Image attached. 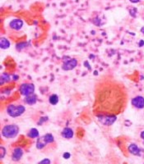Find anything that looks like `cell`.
Masks as SVG:
<instances>
[{"label": "cell", "instance_id": "cell-16", "mask_svg": "<svg viewBox=\"0 0 144 164\" xmlns=\"http://www.w3.org/2000/svg\"><path fill=\"white\" fill-rule=\"evenodd\" d=\"M11 80V77L7 73L4 72L1 75V77H0V83H1V85H3L4 83H7V82H9Z\"/></svg>", "mask_w": 144, "mask_h": 164}, {"label": "cell", "instance_id": "cell-30", "mask_svg": "<svg viewBox=\"0 0 144 164\" xmlns=\"http://www.w3.org/2000/svg\"><path fill=\"white\" fill-rule=\"evenodd\" d=\"M140 30H141V33H142V34H143V36H144V26H142Z\"/></svg>", "mask_w": 144, "mask_h": 164}, {"label": "cell", "instance_id": "cell-5", "mask_svg": "<svg viewBox=\"0 0 144 164\" xmlns=\"http://www.w3.org/2000/svg\"><path fill=\"white\" fill-rule=\"evenodd\" d=\"M77 63H78V62L76 58H69L68 60L64 62L63 66H62V69L64 71H71L77 67Z\"/></svg>", "mask_w": 144, "mask_h": 164}, {"label": "cell", "instance_id": "cell-12", "mask_svg": "<svg viewBox=\"0 0 144 164\" xmlns=\"http://www.w3.org/2000/svg\"><path fill=\"white\" fill-rule=\"evenodd\" d=\"M10 41L7 38L2 37L0 40V47L2 49H7L10 48Z\"/></svg>", "mask_w": 144, "mask_h": 164}, {"label": "cell", "instance_id": "cell-4", "mask_svg": "<svg viewBox=\"0 0 144 164\" xmlns=\"http://www.w3.org/2000/svg\"><path fill=\"white\" fill-rule=\"evenodd\" d=\"M19 92L23 96H28L35 92V85L32 83H23L19 87Z\"/></svg>", "mask_w": 144, "mask_h": 164}, {"label": "cell", "instance_id": "cell-15", "mask_svg": "<svg viewBox=\"0 0 144 164\" xmlns=\"http://www.w3.org/2000/svg\"><path fill=\"white\" fill-rule=\"evenodd\" d=\"M59 101V98L57 95L54 93V95H51L49 97V103L51 105H56Z\"/></svg>", "mask_w": 144, "mask_h": 164}, {"label": "cell", "instance_id": "cell-8", "mask_svg": "<svg viewBox=\"0 0 144 164\" xmlns=\"http://www.w3.org/2000/svg\"><path fill=\"white\" fill-rule=\"evenodd\" d=\"M10 28L15 30H19L22 29V27L23 26V21L21 19H13L9 23Z\"/></svg>", "mask_w": 144, "mask_h": 164}, {"label": "cell", "instance_id": "cell-1", "mask_svg": "<svg viewBox=\"0 0 144 164\" xmlns=\"http://www.w3.org/2000/svg\"><path fill=\"white\" fill-rule=\"evenodd\" d=\"M19 126L16 124L6 125L2 129V135L6 139H13L19 133Z\"/></svg>", "mask_w": 144, "mask_h": 164}, {"label": "cell", "instance_id": "cell-19", "mask_svg": "<svg viewBox=\"0 0 144 164\" xmlns=\"http://www.w3.org/2000/svg\"><path fill=\"white\" fill-rule=\"evenodd\" d=\"M137 13H138V9L136 7H132L129 9V14L133 18L137 17Z\"/></svg>", "mask_w": 144, "mask_h": 164}, {"label": "cell", "instance_id": "cell-23", "mask_svg": "<svg viewBox=\"0 0 144 164\" xmlns=\"http://www.w3.org/2000/svg\"><path fill=\"white\" fill-rule=\"evenodd\" d=\"M39 163H47V164H49V163H51V161H50L49 159H48V158H45V159H43L42 161H40Z\"/></svg>", "mask_w": 144, "mask_h": 164}, {"label": "cell", "instance_id": "cell-3", "mask_svg": "<svg viewBox=\"0 0 144 164\" xmlns=\"http://www.w3.org/2000/svg\"><path fill=\"white\" fill-rule=\"evenodd\" d=\"M97 119L99 122L104 126H110L113 125L115 121L117 120V116L115 114H105V113H100V114H97Z\"/></svg>", "mask_w": 144, "mask_h": 164}, {"label": "cell", "instance_id": "cell-6", "mask_svg": "<svg viewBox=\"0 0 144 164\" xmlns=\"http://www.w3.org/2000/svg\"><path fill=\"white\" fill-rule=\"evenodd\" d=\"M132 105L138 109H142L144 108V97L141 95H138L133 98L131 100Z\"/></svg>", "mask_w": 144, "mask_h": 164}, {"label": "cell", "instance_id": "cell-9", "mask_svg": "<svg viewBox=\"0 0 144 164\" xmlns=\"http://www.w3.org/2000/svg\"><path fill=\"white\" fill-rule=\"evenodd\" d=\"M128 150L131 154H133L134 156H140L141 155V149H139L138 144H136L134 143H132L128 145Z\"/></svg>", "mask_w": 144, "mask_h": 164}, {"label": "cell", "instance_id": "cell-22", "mask_svg": "<svg viewBox=\"0 0 144 164\" xmlns=\"http://www.w3.org/2000/svg\"><path fill=\"white\" fill-rule=\"evenodd\" d=\"M49 120V118L48 116H42V118H40V121H39V122H38V125L39 126H41V125L45 122H47V121Z\"/></svg>", "mask_w": 144, "mask_h": 164}, {"label": "cell", "instance_id": "cell-27", "mask_svg": "<svg viewBox=\"0 0 144 164\" xmlns=\"http://www.w3.org/2000/svg\"><path fill=\"white\" fill-rule=\"evenodd\" d=\"M13 79L14 80H17L19 79V76H18L17 75H13Z\"/></svg>", "mask_w": 144, "mask_h": 164}, {"label": "cell", "instance_id": "cell-7", "mask_svg": "<svg viewBox=\"0 0 144 164\" xmlns=\"http://www.w3.org/2000/svg\"><path fill=\"white\" fill-rule=\"evenodd\" d=\"M23 154V149L21 147H16L13 151V154H12V160L14 162H18L22 159Z\"/></svg>", "mask_w": 144, "mask_h": 164}, {"label": "cell", "instance_id": "cell-13", "mask_svg": "<svg viewBox=\"0 0 144 164\" xmlns=\"http://www.w3.org/2000/svg\"><path fill=\"white\" fill-rule=\"evenodd\" d=\"M47 143L45 142V140L43 138V136L41 137H38L37 141H36V149H43L46 146Z\"/></svg>", "mask_w": 144, "mask_h": 164}, {"label": "cell", "instance_id": "cell-20", "mask_svg": "<svg viewBox=\"0 0 144 164\" xmlns=\"http://www.w3.org/2000/svg\"><path fill=\"white\" fill-rule=\"evenodd\" d=\"M91 21H92L93 24L96 25V26H101V20H100V19L98 17L93 18Z\"/></svg>", "mask_w": 144, "mask_h": 164}, {"label": "cell", "instance_id": "cell-18", "mask_svg": "<svg viewBox=\"0 0 144 164\" xmlns=\"http://www.w3.org/2000/svg\"><path fill=\"white\" fill-rule=\"evenodd\" d=\"M27 46H29V44L27 42H20V43H18V44H17L16 49L17 51L20 52V51H22L24 49H26Z\"/></svg>", "mask_w": 144, "mask_h": 164}, {"label": "cell", "instance_id": "cell-2", "mask_svg": "<svg viewBox=\"0 0 144 164\" xmlns=\"http://www.w3.org/2000/svg\"><path fill=\"white\" fill-rule=\"evenodd\" d=\"M6 112L7 115L12 118H18L26 112V108L21 104H9L7 107Z\"/></svg>", "mask_w": 144, "mask_h": 164}, {"label": "cell", "instance_id": "cell-28", "mask_svg": "<svg viewBox=\"0 0 144 164\" xmlns=\"http://www.w3.org/2000/svg\"><path fill=\"white\" fill-rule=\"evenodd\" d=\"M129 1L132 3H139L141 0H129Z\"/></svg>", "mask_w": 144, "mask_h": 164}, {"label": "cell", "instance_id": "cell-11", "mask_svg": "<svg viewBox=\"0 0 144 164\" xmlns=\"http://www.w3.org/2000/svg\"><path fill=\"white\" fill-rule=\"evenodd\" d=\"M24 102L27 105H30V106L36 104L37 102V95H35V93H32V95H30L28 96H25Z\"/></svg>", "mask_w": 144, "mask_h": 164}, {"label": "cell", "instance_id": "cell-26", "mask_svg": "<svg viewBox=\"0 0 144 164\" xmlns=\"http://www.w3.org/2000/svg\"><path fill=\"white\" fill-rule=\"evenodd\" d=\"M144 45V40H141L139 41V44H138V46L139 47H142Z\"/></svg>", "mask_w": 144, "mask_h": 164}, {"label": "cell", "instance_id": "cell-24", "mask_svg": "<svg viewBox=\"0 0 144 164\" xmlns=\"http://www.w3.org/2000/svg\"><path fill=\"white\" fill-rule=\"evenodd\" d=\"M70 157H71V154H70L69 153H68V152H66V153H64L63 154V158H65V159H68Z\"/></svg>", "mask_w": 144, "mask_h": 164}, {"label": "cell", "instance_id": "cell-17", "mask_svg": "<svg viewBox=\"0 0 144 164\" xmlns=\"http://www.w3.org/2000/svg\"><path fill=\"white\" fill-rule=\"evenodd\" d=\"M43 138L45 140V142L47 144H53L54 142V137L52 134L50 133H47L45 134V135H43Z\"/></svg>", "mask_w": 144, "mask_h": 164}, {"label": "cell", "instance_id": "cell-10", "mask_svg": "<svg viewBox=\"0 0 144 164\" xmlns=\"http://www.w3.org/2000/svg\"><path fill=\"white\" fill-rule=\"evenodd\" d=\"M73 135H74V132H73V129L72 128H69V127H65L63 129V131L61 132V135L62 137L64 138V139H72L73 137Z\"/></svg>", "mask_w": 144, "mask_h": 164}, {"label": "cell", "instance_id": "cell-21", "mask_svg": "<svg viewBox=\"0 0 144 164\" xmlns=\"http://www.w3.org/2000/svg\"><path fill=\"white\" fill-rule=\"evenodd\" d=\"M6 154H7V150H6L5 148L3 147V146L0 147V158H1V159H3L5 157Z\"/></svg>", "mask_w": 144, "mask_h": 164}, {"label": "cell", "instance_id": "cell-29", "mask_svg": "<svg viewBox=\"0 0 144 164\" xmlns=\"http://www.w3.org/2000/svg\"><path fill=\"white\" fill-rule=\"evenodd\" d=\"M140 137H141L143 140H144V131H142L141 132V134H140Z\"/></svg>", "mask_w": 144, "mask_h": 164}, {"label": "cell", "instance_id": "cell-25", "mask_svg": "<svg viewBox=\"0 0 144 164\" xmlns=\"http://www.w3.org/2000/svg\"><path fill=\"white\" fill-rule=\"evenodd\" d=\"M83 64H84V66H85V67H87L88 70H91V67H90V65H89V62H88L87 61H85Z\"/></svg>", "mask_w": 144, "mask_h": 164}, {"label": "cell", "instance_id": "cell-14", "mask_svg": "<svg viewBox=\"0 0 144 164\" xmlns=\"http://www.w3.org/2000/svg\"><path fill=\"white\" fill-rule=\"evenodd\" d=\"M29 138H32V139H36L39 137V131L36 128H32L29 131L28 134H27Z\"/></svg>", "mask_w": 144, "mask_h": 164}]
</instances>
